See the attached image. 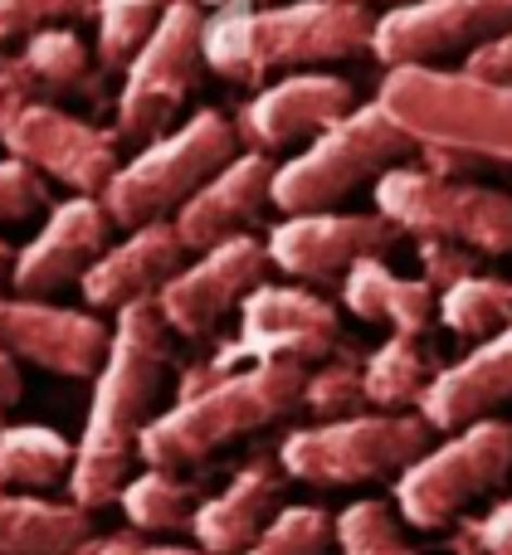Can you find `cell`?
I'll use <instances>...</instances> for the list:
<instances>
[{"label": "cell", "mask_w": 512, "mask_h": 555, "mask_svg": "<svg viewBox=\"0 0 512 555\" xmlns=\"http://www.w3.org/2000/svg\"><path fill=\"white\" fill-rule=\"evenodd\" d=\"M376 210L415 240H455L484 259L512 254V195L494 185H474L459 176H435L420 166H391L371 185Z\"/></svg>", "instance_id": "cell-8"}, {"label": "cell", "mask_w": 512, "mask_h": 555, "mask_svg": "<svg viewBox=\"0 0 512 555\" xmlns=\"http://www.w3.org/2000/svg\"><path fill=\"white\" fill-rule=\"evenodd\" d=\"M439 322L464 341H484V336L503 332L512 322V278L498 273H469L455 287L439 293Z\"/></svg>", "instance_id": "cell-28"}, {"label": "cell", "mask_w": 512, "mask_h": 555, "mask_svg": "<svg viewBox=\"0 0 512 555\" xmlns=\"http://www.w3.org/2000/svg\"><path fill=\"white\" fill-rule=\"evenodd\" d=\"M361 5H371V0H361ZM386 5H406V0H386Z\"/></svg>", "instance_id": "cell-43"}, {"label": "cell", "mask_w": 512, "mask_h": 555, "mask_svg": "<svg viewBox=\"0 0 512 555\" xmlns=\"http://www.w3.org/2000/svg\"><path fill=\"white\" fill-rule=\"evenodd\" d=\"M210 10H249V5H273V0H201Z\"/></svg>", "instance_id": "cell-41"}, {"label": "cell", "mask_w": 512, "mask_h": 555, "mask_svg": "<svg viewBox=\"0 0 512 555\" xmlns=\"http://www.w3.org/2000/svg\"><path fill=\"white\" fill-rule=\"evenodd\" d=\"M185 240L176 234L171 220H152L127 230V240L107 244L103 259L84 273L78 293L93 312H123L127 302H142V297H156L185 263Z\"/></svg>", "instance_id": "cell-20"}, {"label": "cell", "mask_w": 512, "mask_h": 555, "mask_svg": "<svg viewBox=\"0 0 512 555\" xmlns=\"http://www.w3.org/2000/svg\"><path fill=\"white\" fill-rule=\"evenodd\" d=\"M0 146L29 171L59 181L74 195H103L113 181L117 162V132L93 127L88 117L68 113L59 103H20L0 113Z\"/></svg>", "instance_id": "cell-12"}, {"label": "cell", "mask_w": 512, "mask_h": 555, "mask_svg": "<svg viewBox=\"0 0 512 555\" xmlns=\"http://www.w3.org/2000/svg\"><path fill=\"white\" fill-rule=\"evenodd\" d=\"M107 74H93V54L68 25H44L25 35V49L0 59V113L20 103H54V98L84 93L88 103H103Z\"/></svg>", "instance_id": "cell-21"}, {"label": "cell", "mask_w": 512, "mask_h": 555, "mask_svg": "<svg viewBox=\"0 0 512 555\" xmlns=\"http://www.w3.org/2000/svg\"><path fill=\"white\" fill-rule=\"evenodd\" d=\"M332 537H337L342 555H420L400 531V517L376 498H361L347 512H337Z\"/></svg>", "instance_id": "cell-32"}, {"label": "cell", "mask_w": 512, "mask_h": 555, "mask_svg": "<svg viewBox=\"0 0 512 555\" xmlns=\"http://www.w3.org/2000/svg\"><path fill=\"white\" fill-rule=\"evenodd\" d=\"M512 473V424L488 414L455 429L439 449H425L396 478L400 521L420 531H439L484 492H494Z\"/></svg>", "instance_id": "cell-11"}, {"label": "cell", "mask_w": 512, "mask_h": 555, "mask_svg": "<svg viewBox=\"0 0 512 555\" xmlns=\"http://www.w3.org/2000/svg\"><path fill=\"white\" fill-rule=\"evenodd\" d=\"M332 517L322 507H283L240 555H328Z\"/></svg>", "instance_id": "cell-33"}, {"label": "cell", "mask_w": 512, "mask_h": 555, "mask_svg": "<svg viewBox=\"0 0 512 555\" xmlns=\"http://www.w3.org/2000/svg\"><path fill=\"white\" fill-rule=\"evenodd\" d=\"M98 0H0V44L25 39L44 25H68V20H93Z\"/></svg>", "instance_id": "cell-34"}, {"label": "cell", "mask_w": 512, "mask_h": 555, "mask_svg": "<svg viewBox=\"0 0 512 555\" xmlns=\"http://www.w3.org/2000/svg\"><path fill=\"white\" fill-rule=\"evenodd\" d=\"M512 35V0H406L376 15L371 54L386 68L435 64L445 54H474Z\"/></svg>", "instance_id": "cell-13"}, {"label": "cell", "mask_w": 512, "mask_h": 555, "mask_svg": "<svg viewBox=\"0 0 512 555\" xmlns=\"http://www.w3.org/2000/svg\"><path fill=\"white\" fill-rule=\"evenodd\" d=\"M283 488H289L283 459H273V453L249 459L230 478V488L195 507V546L210 555H240L283 512Z\"/></svg>", "instance_id": "cell-23"}, {"label": "cell", "mask_w": 512, "mask_h": 555, "mask_svg": "<svg viewBox=\"0 0 512 555\" xmlns=\"http://www.w3.org/2000/svg\"><path fill=\"white\" fill-rule=\"evenodd\" d=\"M113 240V215L103 210L98 195H68L49 210L39 234L15 249L10 263V287L25 297H49L68 283H84V273L103 259Z\"/></svg>", "instance_id": "cell-18"}, {"label": "cell", "mask_w": 512, "mask_h": 555, "mask_svg": "<svg viewBox=\"0 0 512 555\" xmlns=\"http://www.w3.org/2000/svg\"><path fill=\"white\" fill-rule=\"evenodd\" d=\"M425 449H430L425 414L381 410V414H347V420H318L308 429H293L279 443V459L289 468V478L298 482L361 488V482L400 478Z\"/></svg>", "instance_id": "cell-7"}, {"label": "cell", "mask_w": 512, "mask_h": 555, "mask_svg": "<svg viewBox=\"0 0 512 555\" xmlns=\"http://www.w3.org/2000/svg\"><path fill=\"white\" fill-rule=\"evenodd\" d=\"M298 404L312 420H347L361 414L367 404V356L357 346H337L332 356H322V365L312 375H303Z\"/></svg>", "instance_id": "cell-30"}, {"label": "cell", "mask_w": 512, "mask_h": 555, "mask_svg": "<svg viewBox=\"0 0 512 555\" xmlns=\"http://www.w3.org/2000/svg\"><path fill=\"white\" fill-rule=\"evenodd\" d=\"M10 263H15V249L0 240V283H10Z\"/></svg>", "instance_id": "cell-42"}, {"label": "cell", "mask_w": 512, "mask_h": 555, "mask_svg": "<svg viewBox=\"0 0 512 555\" xmlns=\"http://www.w3.org/2000/svg\"><path fill=\"white\" fill-rule=\"evenodd\" d=\"M469 74H484V78H503V83H512V35L503 39H494V44H484V49H474L469 54Z\"/></svg>", "instance_id": "cell-39"}, {"label": "cell", "mask_w": 512, "mask_h": 555, "mask_svg": "<svg viewBox=\"0 0 512 555\" xmlns=\"http://www.w3.org/2000/svg\"><path fill=\"white\" fill-rule=\"evenodd\" d=\"M396 224L381 210L371 215H337V210H312V215H283L269 230L264 249L269 263L283 269L298 283H332L351 269V263L386 254L396 244Z\"/></svg>", "instance_id": "cell-15"}, {"label": "cell", "mask_w": 512, "mask_h": 555, "mask_svg": "<svg viewBox=\"0 0 512 555\" xmlns=\"http://www.w3.org/2000/svg\"><path fill=\"white\" fill-rule=\"evenodd\" d=\"M93 537V512L44 492L0 488V555H74Z\"/></svg>", "instance_id": "cell-25"}, {"label": "cell", "mask_w": 512, "mask_h": 555, "mask_svg": "<svg viewBox=\"0 0 512 555\" xmlns=\"http://www.w3.org/2000/svg\"><path fill=\"white\" fill-rule=\"evenodd\" d=\"M342 346V322L337 307L328 297L308 293V287H273L259 283L249 297L240 302V336H230L225 346H215V356H205L201 365L181 375V390L191 395L201 385L220 380V375H234L244 365L259 361H322Z\"/></svg>", "instance_id": "cell-9"}, {"label": "cell", "mask_w": 512, "mask_h": 555, "mask_svg": "<svg viewBox=\"0 0 512 555\" xmlns=\"http://www.w3.org/2000/svg\"><path fill=\"white\" fill-rule=\"evenodd\" d=\"M117 502H123L127 521H132L137 531H156V537L185 531L195 521V507H201L195 488L176 478L171 468H146V473H137V478H127Z\"/></svg>", "instance_id": "cell-29"}, {"label": "cell", "mask_w": 512, "mask_h": 555, "mask_svg": "<svg viewBox=\"0 0 512 555\" xmlns=\"http://www.w3.org/2000/svg\"><path fill=\"white\" fill-rule=\"evenodd\" d=\"M342 302L361 322H391V332L425 336L430 322L439 317V293L425 278H400L381 263V254L351 263L342 273Z\"/></svg>", "instance_id": "cell-24"}, {"label": "cell", "mask_w": 512, "mask_h": 555, "mask_svg": "<svg viewBox=\"0 0 512 555\" xmlns=\"http://www.w3.org/2000/svg\"><path fill=\"white\" fill-rule=\"evenodd\" d=\"M303 361H259L244 365L234 375L201 385L191 395H176L171 410H162L142 429L137 459L146 468H191V463L210 459L215 449L244 439V434L269 429L289 410H298L303 395Z\"/></svg>", "instance_id": "cell-3"}, {"label": "cell", "mask_w": 512, "mask_h": 555, "mask_svg": "<svg viewBox=\"0 0 512 555\" xmlns=\"http://www.w3.org/2000/svg\"><path fill=\"white\" fill-rule=\"evenodd\" d=\"M464 555H478V551H464Z\"/></svg>", "instance_id": "cell-44"}, {"label": "cell", "mask_w": 512, "mask_h": 555, "mask_svg": "<svg viewBox=\"0 0 512 555\" xmlns=\"http://www.w3.org/2000/svg\"><path fill=\"white\" fill-rule=\"evenodd\" d=\"M273 171H279V166L264 152H240L234 162H225L220 171L171 215L185 249L205 254V249H215V244L234 240V234H249V224L264 215V205H273Z\"/></svg>", "instance_id": "cell-19"}, {"label": "cell", "mask_w": 512, "mask_h": 555, "mask_svg": "<svg viewBox=\"0 0 512 555\" xmlns=\"http://www.w3.org/2000/svg\"><path fill=\"white\" fill-rule=\"evenodd\" d=\"M78 443H68L49 424H0V488L49 492L68 488Z\"/></svg>", "instance_id": "cell-26"}, {"label": "cell", "mask_w": 512, "mask_h": 555, "mask_svg": "<svg viewBox=\"0 0 512 555\" xmlns=\"http://www.w3.org/2000/svg\"><path fill=\"white\" fill-rule=\"evenodd\" d=\"M376 103L415 137V146L455 152L469 166H512V83L503 78L396 64L381 78Z\"/></svg>", "instance_id": "cell-4"}, {"label": "cell", "mask_w": 512, "mask_h": 555, "mask_svg": "<svg viewBox=\"0 0 512 555\" xmlns=\"http://www.w3.org/2000/svg\"><path fill=\"white\" fill-rule=\"evenodd\" d=\"M205 74V10L201 0H171L117 88V142H156Z\"/></svg>", "instance_id": "cell-10"}, {"label": "cell", "mask_w": 512, "mask_h": 555, "mask_svg": "<svg viewBox=\"0 0 512 555\" xmlns=\"http://www.w3.org/2000/svg\"><path fill=\"white\" fill-rule=\"evenodd\" d=\"M410 152H420L415 137L396 122L381 103H357L342 122L318 132L293 162L273 171V210L312 215L332 210L361 185H376L391 166H400Z\"/></svg>", "instance_id": "cell-6"}, {"label": "cell", "mask_w": 512, "mask_h": 555, "mask_svg": "<svg viewBox=\"0 0 512 555\" xmlns=\"http://www.w3.org/2000/svg\"><path fill=\"white\" fill-rule=\"evenodd\" d=\"M357 107V88L337 74H289L279 83L259 88L234 117V132L249 152H289L298 142H312L318 132H328L332 122Z\"/></svg>", "instance_id": "cell-17"}, {"label": "cell", "mask_w": 512, "mask_h": 555, "mask_svg": "<svg viewBox=\"0 0 512 555\" xmlns=\"http://www.w3.org/2000/svg\"><path fill=\"white\" fill-rule=\"evenodd\" d=\"M20 390H25V380H20V361L0 356V424H5V414L20 404Z\"/></svg>", "instance_id": "cell-40"}, {"label": "cell", "mask_w": 512, "mask_h": 555, "mask_svg": "<svg viewBox=\"0 0 512 555\" xmlns=\"http://www.w3.org/2000/svg\"><path fill=\"white\" fill-rule=\"evenodd\" d=\"M439 375L435 351H425L420 336L391 332V341H381L367 356V404L376 410H406L420 404V395L430 390V380Z\"/></svg>", "instance_id": "cell-27"}, {"label": "cell", "mask_w": 512, "mask_h": 555, "mask_svg": "<svg viewBox=\"0 0 512 555\" xmlns=\"http://www.w3.org/2000/svg\"><path fill=\"white\" fill-rule=\"evenodd\" d=\"M166 5H171V0H98V15H93L98 68H103V74H123L137 59V49L152 39V29L162 25Z\"/></svg>", "instance_id": "cell-31"}, {"label": "cell", "mask_w": 512, "mask_h": 555, "mask_svg": "<svg viewBox=\"0 0 512 555\" xmlns=\"http://www.w3.org/2000/svg\"><path fill=\"white\" fill-rule=\"evenodd\" d=\"M512 400V322L503 332L484 336L464 361L445 365L430 380V390L420 395V414L430 429L455 434L474 420L498 414V404Z\"/></svg>", "instance_id": "cell-22"}, {"label": "cell", "mask_w": 512, "mask_h": 555, "mask_svg": "<svg viewBox=\"0 0 512 555\" xmlns=\"http://www.w3.org/2000/svg\"><path fill=\"white\" fill-rule=\"evenodd\" d=\"M264 269H269V249L254 234H234V240L195 254V263H181V273L156 293V307L171 332L205 336L264 283Z\"/></svg>", "instance_id": "cell-16"}, {"label": "cell", "mask_w": 512, "mask_h": 555, "mask_svg": "<svg viewBox=\"0 0 512 555\" xmlns=\"http://www.w3.org/2000/svg\"><path fill=\"white\" fill-rule=\"evenodd\" d=\"M74 555H210L201 546H156V541H142V537H88Z\"/></svg>", "instance_id": "cell-38"}, {"label": "cell", "mask_w": 512, "mask_h": 555, "mask_svg": "<svg viewBox=\"0 0 512 555\" xmlns=\"http://www.w3.org/2000/svg\"><path fill=\"white\" fill-rule=\"evenodd\" d=\"M234 156H240L234 122L215 107H205V113L176 122L171 132H162L156 142H146L132 162L117 166L98 201L113 215L117 230H137V224L176 215Z\"/></svg>", "instance_id": "cell-5"}, {"label": "cell", "mask_w": 512, "mask_h": 555, "mask_svg": "<svg viewBox=\"0 0 512 555\" xmlns=\"http://www.w3.org/2000/svg\"><path fill=\"white\" fill-rule=\"evenodd\" d=\"M464 541L478 555H512V498L498 502L484 521H474V531H469Z\"/></svg>", "instance_id": "cell-37"}, {"label": "cell", "mask_w": 512, "mask_h": 555, "mask_svg": "<svg viewBox=\"0 0 512 555\" xmlns=\"http://www.w3.org/2000/svg\"><path fill=\"white\" fill-rule=\"evenodd\" d=\"M166 356H171V326L156 297L127 302L113 322V346L93 375V404H88L74 473H68V498L78 507L98 512L123 498L142 429L156 420Z\"/></svg>", "instance_id": "cell-1"}, {"label": "cell", "mask_w": 512, "mask_h": 555, "mask_svg": "<svg viewBox=\"0 0 512 555\" xmlns=\"http://www.w3.org/2000/svg\"><path fill=\"white\" fill-rule=\"evenodd\" d=\"M49 205V185L39 171H29L25 162L5 156L0 162V224H20L29 215H39Z\"/></svg>", "instance_id": "cell-35"}, {"label": "cell", "mask_w": 512, "mask_h": 555, "mask_svg": "<svg viewBox=\"0 0 512 555\" xmlns=\"http://www.w3.org/2000/svg\"><path fill=\"white\" fill-rule=\"evenodd\" d=\"M376 15L361 0H273L205 15V68L230 83H259L283 68L337 64L371 49Z\"/></svg>", "instance_id": "cell-2"}, {"label": "cell", "mask_w": 512, "mask_h": 555, "mask_svg": "<svg viewBox=\"0 0 512 555\" xmlns=\"http://www.w3.org/2000/svg\"><path fill=\"white\" fill-rule=\"evenodd\" d=\"M478 259H484V254L464 249V244H455V240H420V269H425V283L435 287V293L455 287L459 278L478 273Z\"/></svg>", "instance_id": "cell-36"}, {"label": "cell", "mask_w": 512, "mask_h": 555, "mask_svg": "<svg viewBox=\"0 0 512 555\" xmlns=\"http://www.w3.org/2000/svg\"><path fill=\"white\" fill-rule=\"evenodd\" d=\"M107 346H113V326L103 317L59 307L49 297L0 293V356L10 361L84 380V375H98Z\"/></svg>", "instance_id": "cell-14"}]
</instances>
